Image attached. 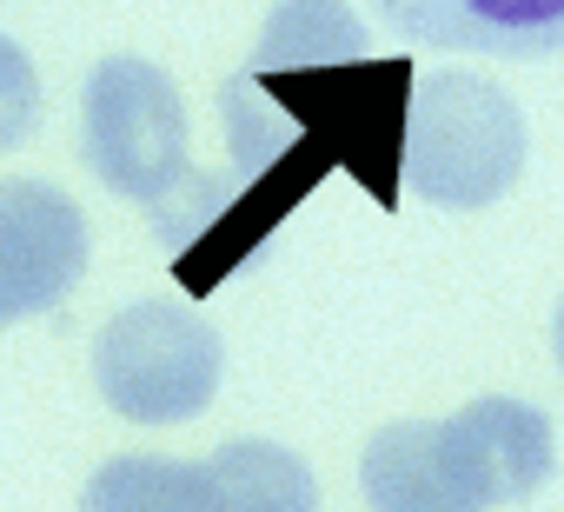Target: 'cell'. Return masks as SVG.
Returning <instances> with one entry per match:
<instances>
[{"mask_svg": "<svg viewBox=\"0 0 564 512\" xmlns=\"http://www.w3.org/2000/svg\"><path fill=\"white\" fill-rule=\"evenodd\" d=\"M419 67L412 54H359L326 67H246L219 94L226 147L246 173L286 167L319 186L326 173H352L386 213L405 200V120H412Z\"/></svg>", "mask_w": 564, "mask_h": 512, "instance_id": "6da1fadb", "label": "cell"}, {"mask_svg": "<svg viewBox=\"0 0 564 512\" xmlns=\"http://www.w3.org/2000/svg\"><path fill=\"white\" fill-rule=\"evenodd\" d=\"M524 173V114L518 100L465 67L412 87L405 120V186L445 213H478L505 200Z\"/></svg>", "mask_w": 564, "mask_h": 512, "instance_id": "7a4b0ae2", "label": "cell"}, {"mask_svg": "<svg viewBox=\"0 0 564 512\" xmlns=\"http://www.w3.org/2000/svg\"><path fill=\"white\" fill-rule=\"evenodd\" d=\"M80 153L100 173V186L160 213L193 180L186 100H180L173 74L140 54H107L80 94Z\"/></svg>", "mask_w": 564, "mask_h": 512, "instance_id": "3957f363", "label": "cell"}, {"mask_svg": "<svg viewBox=\"0 0 564 512\" xmlns=\"http://www.w3.org/2000/svg\"><path fill=\"white\" fill-rule=\"evenodd\" d=\"M219 333L180 300H133L94 340V386L133 426H180L219 393Z\"/></svg>", "mask_w": 564, "mask_h": 512, "instance_id": "277c9868", "label": "cell"}, {"mask_svg": "<svg viewBox=\"0 0 564 512\" xmlns=\"http://www.w3.org/2000/svg\"><path fill=\"white\" fill-rule=\"evenodd\" d=\"M87 274V213L47 180L0 186V327L34 320Z\"/></svg>", "mask_w": 564, "mask_h": 512, "instance_id": "5b68a950", "label": "cell"}, {"mask_svg": "<svg viewBox=\"0 0 564 512\" xmlns=\"http://www.w3.org/2000/svg\"><path fill=\"white\" fill-rule=\"evenodd\" d=\"M359 486L372 512H491L452 419L379 426L359 459Z\"/></svg>", "mask_w": 564, "mask_h": 512, "instance_id": "8992f818", "label": "cell"}, {"mask_svg": "<svg viewBox=\"0 0 564 512\" xmlns=\"http://www.w3.org/2000/svg\"><path fill=\"white\" fill-rule=\"evenodd\" d=\"M379 14L412 47L551 61L564 54V0H379Z\"/></svg>", "mask_w": 564, "mask_h": 512, "instance_id": "52a82bcc", "label": "cell"}, {"mask_svg": "<svg viewBox=\"0 0 564 512\" xmlns=\"http://www.w3.org/2000/svg\"><path fill=\"white\" fill-rule=\"evenodd\" d=\"M452 433H458V446H465V459H471L491 505H518L551 479V452H557L551 419L538 406L511 399V393L471 399L465 413H452Z\"/></svg>", "mask_w": 564, "mask_h": 512, "instance_id": "ba28073f", "label": "cell"}, {"mask_svg": "<svg viewBox=\"0 0 564 512\" xmlns=\"http://www.w3.org/2000/svg\"><path fill=\"white\" fill-rule=\"evenodd\" d=\"M213 512H319L313 466L279 439H226L206 459Z\"/></svg>", "mask_w": 564, "mask_h": 512, "instance_id": "9c48e42d", "label": "cell"}, {"mask_svg": "<svg viewBox=\"0 0 564 512\" xmlns=\"http://www.w3.org/2000/svg\"><path fill=\"white\" fill-rule=\"evenodd\" d=\"M80 512H213L206 466H193V459H166V452H127V459H107V466L87 479Z\"/></svg>", "mask_w": 564, "mask_h": 512, "instance_id": "30bf717a", "label": "cell"}, {"mask_svg": "<svg viewBox=\"0 0 564 512\" xmlns=\"http://www.w3.org/2000/svg\"><path fill=\"white\" fill-rule=\"evenodd\" d=\"M359 54L372 47L346 0H279L246 67H326V61H359Z\"/></svg>", "mask_w": 564, "mask_h": 512, "instance_id": "8fae6325", "label": "cell"}, {"mask_svg": "<svg viewBox=\"0 0 564 512\" xmlns=\"http://www.w3.org/2000/svg\"><path fill=\"white\" fill-rule=\"evenodd\" d=\"M34 127H41V74L21 54V41L0 34V153L21 147Z\"/></svg>", "mask_w": 564, "mask_h": 512, "instance_id": "7c38bea8", "label": "cell"}, {"mask_svg": "<svg viewBox=\"0 0 564 512\" xmlns=\"http://www.w3.org/2000/svg\"><path fill=\"white\" fill-rule=\"evenodd\" d=\"M551 360H557V373H564V300H557V320H551Z\"/></svg>", "mask_w": 564, "mask_h": 512, "instance_id": "4fadbf2b", "label": "cell"}]
</instances>
